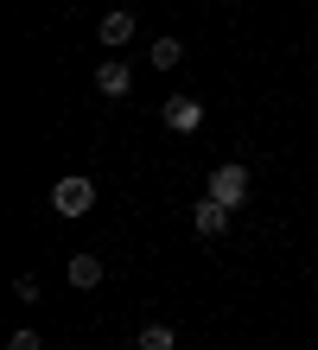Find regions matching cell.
<instances>
[{
  "label": "cell",
  "mask_w": 318,
  "mask_h": 350,
  "mask_svg": "<svg viewBox=\"0 0 318 350\" xmlns=\"http://www.w3.org/2000/svg\"><path fill=\"white\" fill-rule=\"evenodd\" d=\"M204 198H217V204H229V211H242V204H248V166H242V159L217 166V172H210V191H204Z\"/></svg>",
  "instance_id": "1"
},
{
  "label": "cell",
  "mask_w": 318,
  "mask_h": 350,
  "mask_svg": "<svg viewBox=\"0 0 318 350\" xmlns=\"http://www.w3.org/2000/svg\"><path fill=\"white\" fill-rule=\"evenodd\" d=\"M90 204H96V185H90V178L70 172V178L51 185V211H57V217H90Z\"/></svg>",
  "instance_id": "2"
},
{
  "label": "cell",
  "mask_w": 318,
  "mask_h": 350,
  "mask_svg": "<svg viewBox=\"0 0 318 350\" xmlns=\"http://www.w3.org/2000/svg\"><path fill=\"white\" fill-rule=\"evenodd\" d=\"M159 121H165L172 134H198V128H204V102H198V96H165Z\"/></svg>",
  "instance_id": "3"
},
{
  "label": "cell",
  "mask_w": 318,
  "mask_h": 350,
  "mask_svg": "<svg viewBox=\"0 0 318 350\" xmlns=\"http://www.w3.org/2000/svg\"><path fill=\"white\" fill-rule=\"evenodd\" d=\"M191 230H198L204 242H217V236L229 230V204H217V198H198V204H191Z\"/></svg>",
  "instance_id": "4"
},
{
  "label": "cell",
  "mask_w": 318,
  "mask_h": 350,
  "mask_svg": "<svg viewBox=\"0 0 318 350\" xmlns=\"http://www.w3.org/2000/svg\"><path fill=\"white\" fill-rule=\"evenodd\" d=\"M96 90H102V96H127V90H134V64H121V57H109V64L96 70Z\"/></svg>",
  "instance_id": "5"
},
{
  "label": "cell",
  "mask_w": 318,
  "mask_h": 350,
  "mask_svg": "<svg viewBox=\"0 0 318 350\" xmlns=\"http://www.w3.org/2000/svg\"><path fill=\"white\" fill-rule=\"evenodd\" d=\"M146 64L153 70H178L185 64V38H153V45H146Z\"/></svg>",
  "instance_id": "6"
},
{
  "label": "cell",
  "mask_w": 318,
  "mask_h": 350,
  "mask_svg": "<svg viewBox=\"0 0 318 350\" xmlns=\"http://www.w3.org/2000/svg\"><path fill=\"white\" fill-rule=\"evenodd\" d=\"M64 274H70L77 293H90V286H102V261H96V255H70V267H64Z\"/></svg>",
  "instance_id": "7"
},
{
  "label": "cell",
  "mask_w": 318,
  "mask_h": 350,
  "mask_svg": "<svg viewBox=\"0 0 318 350\" xmlns=\"http://www.w3.org/2000/svg\"><path fill=\"white\" fill-rule=\"evenodd\" d=\"M96 38H102V45H127V38H134V13H102Z\"/></svg>",
  "instance_id": "8"
},
{
  "label": "cell",
  "mask_w": 318,
  "mask_h": 350,
  "mask_svg": "<svg viewBox=\"0 0 318 350\" xmlns=\"http://www.w3.org/2000/svg\"><path fill=\"white\" fill-rule=\"evenodd\" d=\"M140 350H178L172 325H146V332H140Z\"/></svg>",
  "instance_id": "9"
},
{
  "label": "cell",
  "mask_w": 318,
  "mask_h": 350,
  "mask_svg": "<svg viewBox=\"0 0 318 350\" xmlns=\"http://www.w3.org/2000/svg\"><path fill=\"white\" fill-rule=\"evenodd\" d=\"M13 299H19V306H38V280L19 274V280H13Z\"/></svg>",
  "instance_id": "10"
},
{
  "label": "cell",
  "mask_w": 318,
  "mask_h": 350,
  "mask_svg": "<svg viewBox=\"0 0 318 350\" xmlns=\"http://www.w3.org/2000/svg\"><path fill=\"white\" fill-rule=\"evenodd\" d=\"M7 350H45V344H38V332H13V338H7Z\"/></svg>",
  "instance_id": "11"
}]
</instances>
